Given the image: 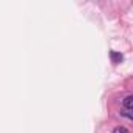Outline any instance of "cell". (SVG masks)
<instances>
[{"label": "cell", "instance_id": "obj_1", "mask_svg": "<svg viewBox=\"0 0 133 133\" xmlns=\"http://www.w3.org/2000/svg\"><path fill=\"white\" fill-rule=\"evenodd\" d=\"M122 105H124L125 110L131 111V108H133V96H127V97L122 100Z\"/></svg>", "mask_w": 133, "mask_h": 133}, {"label": "cell", "instance_id": "obj_2", "mask_svg": "<svg viewBox=\"0 0 133 133\" xmlns=\"http://www.w3.org/2000/svg\"><path fill=\"white\" fill-rule=\"evenodd\" d=\"M111 59H113V63H114V64H117V63H121V61H122V55H121V53H117V52H111Z\"/></svg>", "mask_w": 133, "mask_h": 133}, {"label": "cell", "instance_id": "obj_3", "mask_svg": "<svg viewBox=\"0 0 133 133\" xmlns=\"http://www.w3.org/2000/svg\"><path fill=\"white\" fill-rule=\"evenodd\" d=\"M113 133H130L125 127H116L114 130H113Z\"/></svg>", "mask_w": 133, "mask_h": 133}, {"label": "cell", "instance_id": "obj_4", "mask_svg": "<svg viewBox=\"0 0 133 133\" xmlns=\"http://www.w3.org/2000/svg\"><path fill=\"white\" fill-rule=\"evenodd\" d=\"M124 114H125V116H127L128 119H131V117H133V116L130 114V111H128V110H125V111H124Z\"/></svg>", "mask_w": 133, "mask_h": 133}]
</instances>
